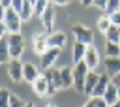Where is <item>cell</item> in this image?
<instances>
[{
    "label": "cell",
    "instance_id": "6da1fadb",
    "mask_svg": "<svg viewBox=\"0 0 120 107\" xmlns=\"http://www.w3.org/2000/svg\"><path fill=\"white\" fill-rule=\"evenodd\" d=\"M6 39H8L11 60H19L22 56V53H24V38H22V34H9Z\"/></svg>",
    "mask_w": 120,
    "mask_h": 107
},
{
    "label": "cell",
    "instance_id": "7a4b0ae2",
    "mask_svg": "<svg viewBox=\"0 0 120 107\" xmlns=\"http://www.w3.org/2000/svg\"><path fill=\"white\" fill-rule=\"evenodd\" d=\"M4 24H6V30H8L9 34H21V24H22V21H21L19 13H17L13 8L6 9V15H4Z\"/></svg>",
    "mask_w": 120,
    "mask_h": 107
},
{
    "label": "cell",
    "instance_id": "3957f363",
    "mask_svg": "<svg viewBox=\"0 0 120 107\" xmlns=\"http://www.w3.org/2000/svg\"><path fill=\"white\" fill-rule=\"evenodd\" d=\"M73 36H75V41H79V43H82V45H94V32L86 26V24H81V23H77L75 26H73Z\"/></svg>",
    "mask_w": 120,
    "mask_h": 107
},
{
    "label": "cell",
    "instance_id": "277c9868",
    "mask_svg": "<svg viewBox=\"0 0 120 107\" xmlns=\"http://www.w3.org/2000/svg\"><path fill=\"white\" fill-rule=\"evenodd\" d=\"M88 68L84 62H79L73 66V86L77 92H84V81H86V75H88Z\"/></svg>",
    "mask_w": 120,
    "mask_h": 107
},
{
    "label": "cell",
    "instance_id": "5b68a950",
    "mask_svg": "<svg viewBox=\"0 0 120 107\" xmlns=\"http://www.w3.org/2000/svg\"><path fill=\"white\" fill-rule=\"evenodd\" d=\"M82 62L86 64V68H88L90 71H96V68L99 66V51H98L96 45H88V47H86V53H84Z\"/></svg>",
    "mask_w": 120,
    "mask_h": 107
},
{
    "label": "cell",
    "instance_id": "8992f818",
    "mask_svg": "<svg viewBox=\"0 0 120 107\" xmlns=\"http://www.w3.org/2000/svg\"><path fill=\"white\" fill-rule=\"evenodd\" d=\"M68 43V36H66V32H62V30H54L52 34H49L47 36V47L49 49H64V45Z\"/></svg>",
    "mask_w": 120,
    "mask_h": 107
},
{
    "label": "cell",
    "instance_id": "52a82bcc",
    "mask_svg": "<svg viewBox=\"0 0 120 107\" xmlns=\"http://www.w3.org/2000/svg\"><path fill=\"white\" fill-rule=\"evenodd\" d=\"M54 17H56V13H54V9H52V4H49V8L45 9V13L39 17L45 34H52V32H54V30H52V28H54Z\"/></svg>",
    "mask_w": 120,
    "mask_h": 107
},
{
    "label": "cell",
    "instance_id": "ba28073f",
    "mask_svg": "<svg viewBox=\"0 0 120 107\" xmlns=\"http://www.w3.org/2000/svg\"><path fill=\"white\" fill-rule=\"evenodd\" d=\"M47 36L49 34H45V32H38V34H34L32 36V49H34V53L36 54H45V51L49 49L47 47Z\"/></svg>",
    "mask_w": 120,
    "mask_h": 107
},
{
    "label": "cell",
    "instance_id": "9c48e42d",
    "mask_svg": "<svg viewBox=\"0 0 120 107\" xmlns=\"http://www.w3.org/2000/svg\"><path fill=\"white\" fill-rule=\"evenodd\" d=\"M58 56H60V49H47L45 54H41V68L45 71L52 69V66L56 64Z\"/></svg>",
    "mask_w": 120,
    "mask_h": 107
},
{
    "label": "cell",
    "instance_id": "30bf717a",
    "mask_svg": "<svg viewBox=\"0 0 120 107\" xmlns=\"http://www.w3.org/2000/svg\"><path fill=\"white\" fill-rule=\"evenodd\" d=\"M39 69L36 64L32 62H22V81H26L28 84H34V81L39 77Z\"/></svg>",
    "mask_w": 120,
    "mask_h": 107
},
{
    "label": "cell",
    "instance_id": "8fae6325",
    "mask_svg": "<svg viewBox=\"0 0 120 107\" xmlns=\"http://www.w3.org/2000/svg\"><path fill=\"white\" fill-rule=\"evenodd\" d=\"M8 75L13 83H21L22 81V62L21 60H9L8 64Z\"/></svg>",
    "mask_w": 120,
    "mask_h": 107
},
{
    "label": "cell",
    "instance_id": "7c38bea8",
    "mask_svg": "<svg viewBox=\"0 0 120 107\" xmlns=\"http://www.w3.org/2000/svg\"><path fill=\"white\" fill-rule=\"evenodd\" d=\"M73 86V68L62 66L60 68V90H68Z\"/></svg>",
    "mask_w": 120,
    "mask_h": 107
},
{
    "label": "cell",
    "instance_id": "4fadbf2b",
    "mask_svg": "<svg viewBox=\"0 0 120 107\" xmlns=\"http://www.w3.org/2000/svg\"><path fill=\"white\" fill-rule=\"evenodd\" d=\"M98 81H99V73H96V71H88L86 81H84V92H82V94L88 96V98H92V92H94Z\"/></svg>",
    "mask_w": 120,
    "mask_h": 107
},
{
    "label": "cell",
    "instance_id": "5bb4252c",
    "mask_svg": "<svg viewBox=\"0 0 120 107\" xmlns=\"http://www.w3.org/2000/svg\"><path fill=\"white\" fill-rule=\"evenodd\" d=\"M32 88H34V92L39 96V98H47V90H49V83H47V79H45V75L41 73L36 81H34V84H32Z\"/></svg>",
    "mask_w": 120,
    "mask_h": 107
},
{
    "label": "cell",
    "instance_id": "9a60e30c",
    "mask_svg": "<svg viewBox=\"0 0 120 107\" xmlns=\"http://www.w3.org/2000/svg\"><path fill=\"white\" fill-rule=\"evenodd\" d=\"M109 84H111V77L107 73L99 75V81H98V84H96V88L92 92V98H103V94H105V90H107Z\"/></svg>",
    "mask_w": 120,
    "mask_h": 107
},
{
    "label": "cell",
    "instance_id": "2e32d148",
    "mask_svg": "<svg viewBox=\"0 0 120 107\" xmlns=\"http://www.w3.org/2000/svg\"><path fill=\"white\" fill-rule=\"evenodd\" d=\"M105 69L109 77L120 75V56L118 58H105Z\"/></svg>",
    "mask_w": 120,
    "mask_h": 107
},
{
    "label": "cell",
    "instance_id": "e0dca14e",
    "mask_svg": "<svg viewBox=\"0 0 120 107\" xmlns=\"http://www.w3.org/2000/svg\"><path fill=\"white\" fill-rule=\"evenodd\" d=\"M19 17H21L22 23H24V21H30V19L34 17V2L22 0V8H21V11H19Z\"/></svg>",
    "mask_w": 120,
    "mask_h": 107
},
{
    "label": "cell",
    "instance_id": "ac0fdd59",
    "mask_svg": "<svg viewBox=\"0 0 120 107\" xmlns=\"http://www.w3.org/2000/svg\"><path fill=\"white\" fill-rule=\"evenodd\" d=\"M103 99H105L107 105H112V103L120 101V99H118V90H116V86H114L112 83L107 86V90H105V94H103Z\"/></svg>",
    "mask_w": 120,
    "mask_h": 107
},
{
    "label": "cell",
    "instance_id": "d6986e66",
    "mask_svg": "<svg viewBox=\"0 0 120 107\" xmlns=\"http://www.w3.org/2000/svg\"><path fill=\"white\" fill-rule=\"evenodd\" d=\"M84 53H86V45H82V43L75 41V45H73V51H71V54H73V62H75V64L82 62V58H84Z\"/></svg>",
    "mask_w": 120,
    "mask_h": 107
},
{
    "label": "cell",
    "instance_id": "ffe728a7",
    "mask_svg": "<svg viewBox=\"0 0 120 107\" xmlns=\"http://www.w3.org/2000/svg\"><path fill=\"white\" fill-rule=\"evenodd\" d=\"M11 56H9V47H8V39H0V64H9Z\"/></svg>",
    "mask_w": 120,
    "mask_h": 107
},
{
    "label": "cell",
    "instance_id": "44dd1931",
    "mask_svg": "<svg viewBox=\"0 0 120 107\" xmlns=\"http://www.w3.org/2000/svg\"><path fill=\"white\" fill-rule=\"evenodd\" d=\"M105 39L107 43H118L120 45V32H118V26H111L105 34Z\"/></svg>",
    "mask_w": 120,
    "mask_h": 107
},
{
    "label": "cell",
    "instance_id": "7402d4cb",
    "mask_svg": "<svg viewBox=\"0 0 120 107\" xmlns=\"http://www.w3.org/2000/svg\"><path fill=\"white\" fill-rule=\"evenodd\" d=\"M120 56V45L118 43H107L105 45V58H118Z\"/></svg>",
    "mask_w": 120,
    "mask_h": 107
},
{
    "label": "cell",
    "instance_id": "603a6c76",
    "mask_svg": "<svg viewBox=\"0 0 120 107\" xmlns=\"http://www.w3.org/2000/svg\"><path fill=\"white\" fill-rule=\"evenodd\" d=\"M111 26H112V24H111V19H109L107 15H101V17L98 19V28H99V32H101L103 36L107 34V30H109Z\"/></svg>",
    "mask_w": 120,
    "mask_h": 107
},
{
    "label": "cell",
    "instance_id": "cb8c5ba5",
    "mask_svg": "<svg viewBox=\"0 0 120 107\" xmlns=\"http://www.w3.org/2000/svg\"><path fill=\"white\" fill-rule=\"evenodd\" d=\"M49 4H51V2H45V0H38V2H34V15L41 17V15L45 13V9L49 8Z\"/></svg>",
    "mask_w": 120,
    "mask_h": 107
},
{
    "label": "cell",
    "instance_id": "d4e9b609",
    "mask_svg": "<svg viewBox=\"0 0 120 107\" xmlns=\"http://www.w3.org/2000/svg\"><path fill=\"white\" fill-rule=\"evenodd\" d=\"M116 11H120V2H116V0H111V2H107V8H105L103 15L111 17V15H114Z\"/></svg>",
    "mask_w": 120,
    "mask_h": 107
},
{
    "label": "cell",
    "instance_id": "484cf974",
    "mask_svg": "<svg viewBox=\"0 0 120 107\" xmlns=\"http://www.w3.org/2000/svg\"><path fill=\"white\" fill-rule=\"evenodd\" d=\"M9 98H11V92L6 86H0V107H9Z\"/></svg>",
    "mask_w": 120,
    "mask_h": 107
},
{
    "label": "cell",
    "instance_id": "4316f807",
    "mask_svg": "<svg viewBox=\"0 0 120 107\" xmlns=\"http://www.w3.org/2000/svg\"><path fill=\"white\" fill-rule=\"evenodd\" d=\"M26 103L19 98V96H15V94H11V98H9V107H24Z\"/></svg>",
    "mask_w": 120,
    "mask_h": 107
},
{
    "label": "cell",
    "instance_id": "83f0119b",
    "mask_svg": "<svg viewBox=\"0 0 120 107\" xmlns=\"http://www.w3.org/2000/svg\"><path fill=\"white\" fill-rule=\"evenodd\" d=\"M109 19H111V24H112V26H120V11H116V13L111 15Z\"/></svg>",
    "mask_w": 120,
    "mask_h": 107
},
{
    "label": "cell",
    "instance_id": "f1b7e54d",
    "mask_svg": "<svg viewBox=\"0 0 120 107\" xmlns=\"http://www.w3.org/2000/svg\"><path fill=\"white\" fill-rule=\"evenodd\" d=\"M111 83L116 86V90H118V99H120V75H114V77H111Z\"/></svg>",
    "mask_w": 120,
    "mask_h": 107
},
{
    "label": "cell",
    "instance_id": "f546056e",
    "mask_svg": "<svg viewBox=\"0 0 120 107\" xmlns=\"http://www.w3.org/2000/svg\"><path fill=\"white\" fill-rule=\"evenodd\" d=\"M92 6L99 8V9H101V13H103V11H105V8H107V2H99V0H94V2H92Z\"/></svg>",
    "mask_w": 120,
    "mask_h": 107
},
{
    "label": "cell",
    "instance_id": "4dcf8cb0",
    "mask_svg": "<svg viewBox=\"0 0 120 107\" xmlns=\"http://www.w3.org/2000/svg\"><path fill=\"white\" fill-rule=\"evenodd\" d=\"M82 107H96V98H88Z\"/></svg>",
    "mask_w": 120,
    "mask_h": 107
},
{
    "label": "cell",
    "instance_id": "1f68e13d",
    "mask_svg": "<svg viewBox=\"0 0 120 107\" xmlns=\"http://www.w3.org/2000/svg\"><path fill=\"white\" fill-rule=\"evenodd\" d=\"M96 107H109V105L105 103L103 98H96Z\"/></svg>",
    "mask_w": 120,
    "mask_h": 107
},
{
    "label": "cell",
    "instance_id": "d6a6232c",
    "mask_svg": "<svg viewBox=\"0 0 120 107\" xmlns=\"http://www.w3.org/2000/svg\"><path fill=\"white\" fill-rule=\"evenodd\" d=\"M6 32H8V30H6V24H4V23H0V39H4V38H6Z\"/></svg>",
    "mask_w": 120,
    "mask_h": 107
},
{
    "label": "cell",
    "instance_id": "836d02e7",
    "mask_svg": "<svg viewBox=\"0 0 120 107\" xmlns=\"http://www.w3.org/2000/svg\"><path fill=\"white\" fill-rule=\"evenodd\" d=\"M4 15H6V9H4V6L0 2V23H4Z\"/></svg>",
    "mask_w": 120,
    "mask_h": 107
},
{
    "label": "cell",
    "instance_id": "e575fe53",
    "mask_svg": "<svg viewBox=\"0 0 120 107\" xmlns=\"http://www.w3.org/2000/svg\"><path fill=\"white\" fill-rule=\"evenodd\" d=\"M109 107H120V101H116V103H112V105H109Z\"/></svg>",
    "mask_w": 120,
    "mask_h": 107
},
{
    "label": "cell",
    "instance_id": "d590c367",
    "mask_svg": "<svg viewBox=\"0 0 120 107\" xmlns=\"http://www.w3.org/2000/svg\"><path fill=\"white\" fill-rule=\"evenodd\" d=\"M45 107H56V105H54V103H47Z\"/></svg>",
    "mask_w": 120,
    "mask_h": 107
},
{
    "label": "cell",
    "instance_id": "8d00e7d4",
    "mask_svg": "<svg viewBox=\"0 0 120 107\" xmlns=\"http://www.w3.org/2000/svg\"><path fill=\"white\" fill-rule=\"evenodd\" d=\"M24 107H36V105H34V103H26Z\"/></svg>",
    "mask_w": 120,
    "mask_h": 107
},
{
    "label": "cell",
    "instance_id": "74e56055",
    "mask_svg": "<svg viewBox=\"0 0 120 107\" xmlns=\"http://www.w3.org/2000/svg\"><path fill=\"white\" fill-rule=\"evenodd\" d=\"M118 32H120V26H118Z\"/></svg>",
    "mask_w": 120,
    "mask_h": 107
}]
</instances>
